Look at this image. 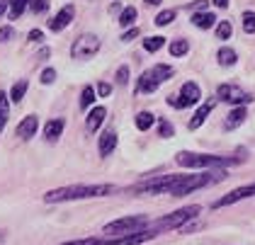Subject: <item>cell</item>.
I'll use <instances>...</instances> for the list:
<instances>
[{"instance_id":"29","label":"cell","mask_w":255,"mask_h":245,"mask_svg":"<svg viewBox=\"0 0 255 245\" xmlns=\"http://www.w3.org/2000/svg\"><path fill=\"white\" fill-rule=\"evenodd\" d=\"M231 32H234V24H231L229 19H221V22L216 24V39L226 41V39H231Z\"/></svg>"},{"instance_id":"9","label":"cell","mask_w":255,"mask_h":245,"mask_svg":"<svg viewBox=\"0 0 255 245\" xmlns=\"http://www.w3.org/2000/svg\"><path fill=\"white\" fill-rule=\"evenodd\" d=\"M73 17H76V5L68 2V5H63L59 12L49 19V29H51V32H61V29H66V27L73 22Z\"/></svg>"},{"instance_id":"22","label":"cell","mask_w":255,"mask_h":245,"mask_svg":"<svg viewBox=\"0 0 255 245\" xmlns=\"http://www.w3.org/2000/svg\"><path fill=\"white\" fill-rule=\"evenodd\" d=\"M7 119H10V97H7V93L0 90V133L5 131Z\"/></svg>"},{"instance_id":"21","label":"cell","mask_w":255,"mask_h":245,"mask_svg":"<svg viewBox=\"0 0 255 245\" xmlns=\"http://www.w3.org/2000/svg\"><path fill=\"white\" fill-rule=\"evenodd\" d=\"M95 100H98V93H95V88H93V85H85V88L80 90V102H78L80 110L85 112L88 107H93V105H95Z\"/></svg>"},{"instance_id":"5","label":"cell","mask_w":255,"mask_h":245,"mask_svg":"<svg viewBox=\"0 0 255 245\" xmlns=\"http://www.w3.org/2000/svg\"><path fill=\"white\" fill-rule=\"evenodd\" d=\"M202 100V90H199V85H197L195 80H187L182 88H180V95H170L165 102L170 105V107H175V110H187V107H192Z\"/></svg>"},{"instance_id":"4","label":"cell","mask_w":255,"mask_h":245,"mask_svg":"<svg viewBox=\"0 0 255 245\" xmlns=\"http://www.w3.org/2000/svg\"><path fill=\"white\" fill-rule=\"evenodd\" d=\"M148 216L143 214H134V216H122V219H115L110 224H105L102 233L107 238H119V236H131V233H138V231H146L148 228Z\"/></svg>"},{"instance_id":"13","label":"cell","mask_w":255,"mask_h":245,"mask_svg":"<svg viewBox=\"0 0 255 245\" xmlns=\"http://www.w3.org/2000/svg\"><path fill=\"white\" fill-rule=\"evenodd\" d=\"M63 129H66V119H61V117L49 119V122L44 124V138H46L49 143H56L61 138V133H63Z\"/></svg>"},{"instance_id":"2","label":"cell","mask_w":255,"mask_h":245,"mask_svg":"<svg viewBox=\"0 0 255 245\" xmlns=\"http://www.w3.org/2000/svg\"><path fill=\"white\" fill-rule=\"evenodd\" d=\"M117 192L115 185H68V187L49 189L44 194L46 204H61V202H80V199H98V197H110Z\"/></svg>"},{"instance_id":"43","label":"cell","mask_w":255,"mask_h":245,"mask_svg":"<svg viewBox=\"0 0 255 245\" xmlns=\"http://www.w3.org/2000/svg\"><path fill=\"white\" fill-rule=\"evenodd\" d=\"M7 12V0H0V17Z\"/></svg>"},{"instance_id":"36","label":"cell","mask_w":255,"mask_h":245,"mask_svg":"<svg viewBox=\"0 0 255 245\" xmlns=\"http://www.w3.org/2000/svg\"><path fill=\"white\" fill-rule=\"evenodd\" d=\"M187 7H190L192 12H204V10L209 7V0H195V2H190Z\"/></svg>"},{"instance_id":"11","label":"cell","mask_w":255,"mask_h":245,"mask_svg":"<svg viewBox=\"0 0 255 245\" xmlns=\"http://www.w3.org/2000/svg\"><path fill=\"white\" fill-rule=\"evenodd\" d=\"M214 107H216V100H209V102H204V105H199V110L195 112V117L187 122V129L190 131H195V129H199L204 122H207V117L214 112Z\"/></svg>"},{"instance_id":"37","label":"cell","mask_w":255,"mask_h":245,"mask_svg":"<svg viewBox=\"0 0 255 245\" xmlns=\"http://www.w3.org/2000/svg\"><path fill=\"white\" fill-rule=\"evenodd\" d=\"M12 37H15V29H12L10 24H7V27H0V44H2V41H10Z\"/></svg>"},{"instance_id":"42","label":"cell","mask_w":255,"mask_h":245,"mask_svg":"<svg viewBox=\"0 0 255 245\" xmlns=\"http://www.w3.org/2000/svg\"><path fill=\"white\" fill-rule=\"evenodd\" d=\"M214 2V7H219V10H226L229 7V0H212Z\"/></svg>"},{"instance_id":"38","label":"cell","mask_w":255,"mask_h":245,"mask_svg":"<svg viewBox=\"0 0 255 245\" xmlns=\"http://www.w3.org/2000/svg\"><path fill=\"white\" fill-rule=\"evenodd\" d=\"M95 93H98V97H110L112 95V85L110 83H98V90Z\"/></svg>"},{"instance_id":"30","label":"cell","mask_w":255,"mask_h":245,"mask_svg":"<svg viewBox=\"0 0 255 245\" xmlns=\"http://www.w3.org/2000/svg\"><path fill=\"white\" fill-rule=\"evenodd\" d=\"M175 17H177V10H163V12H158L156 15L153 22H156L158 27H165V24H170Z\"/></svg>"},{"instance_id":"27","label":"cell","mask_w":255,"mask_h":245,"mask_svg":"<svg viewBox=\"0 0 255 245\" xmlns=\"http://www.w3.org/2000/svg\"><path fill=\"white\" fill-rule=\"evenodd\" d=\"M168 51H170V56L173 58L185 56V54L190 51V41H187V39H175V41L170 44V49H168Z\"/></svg>"},{"instance_id":"7","label":"cell","mask_w":255,"mask_h":245,"mask_svg":"<svg viewBox=\"0 0 255 245\" xmlns=\"http://www.w3.org/2000/svg\"><path fill=\"white\" fill-rule=\"evenodd\" d=\"M100 46H102L100 37H95V34H80V37L73 41V46H71V56L78 58V61L93 58L100 51Z\"/></svg>"},{"instance_id":"35","label":"cell","mask_w":255,"mask_h":245,"mask_svg":"<svg viewBox=\"0 0 255 245\" xmlns=\"http://www.w3.org/2000/svg\"><path fill=\"white\" fill-rule=\"evenodd\" d=\"M117 83L119 85H127L129 83V66H119L117 68Z\"/></svg>"},{"instance_id":"33","label":"cell","mask_w":255,"mask_h":245,"mask_svg":"<svg viewBox=\"0 0 255 245\" xmlns=\"http://www.w3.org/2000/svg\"><path fill=\"white\" fill-rule=\"evenodd\" d=\"M27 10H32L34 15H44L49 10V0H29L27 2Z\"/></svg>"},{"instance_id":"20","label":"cell","mask_w":255,"mask_h":245,"mask_svg":"<svg viewBox=\"0 0 255 245\" xmlns=\"http://www.w3.org/2000/svg\"><path fill=\"white\" fill-rule=\"evenodd\" d=\"M61 245H115V238H98V236H90V238H78V241H66Z\"/></svg>"},{"instance_id":"12","label":"cell","mask_w":255,"mask_h":245,"mask_svg":"<svg viewBox=\"0 0 255 245\" xmlns=\"http://www.w3.org/2000/svg\"><path fill=\"white\" fill-rule=\"evenodd\" d=\"M105 117H107V110L100 105V107H93L90 112H88V117H85V131L88 133H95L105 124Z\"/></svg>"},{"instance_id":"1","label":"cell","mask_w":255,"mask_h":245,"mask_svg":"<svg viewBox=\"0 0 255 245\" xmlns=\"http://www.w3.org/2000/svg\"><path fill=\"white\" fill-rule=\"evenodd\" d=\"M243 160H246V148H238V155H214V153H190V151H180L175 155L177 165L187 170H219L236 165V163H243Z\"/></svg>"},{"instance_id":"24","label":"cell","mask_w":255,"mask_h":245,"mask_svg":"<svg viewBox=\"0 0 255 245\" xmlns=\"http://www.w3.org/2000/svg\"><path fill=\"white\" fill-rule=\"evenodd\" d=\"M136 17H138L136 7L129 5V7H124V10L119 12V24H122V27H134V24H136Z\"/></svg>"},{"instance_id":"32","label":"cell","mask_w":255,"mask_h":245,"mask_svg":"<svg viewBox=\"0 0 255 245\" xmlns=\"http://www.w3.org/2000/svg\"><path fill=\"white\" fill-rule=\"evenodd\" d=\"M158 136H160V138L175 136V129H173V124H170L168 119H158Z\"/></svg>"},{"instance_id":"23","label":"cell","mask_w":255,"mask_h":245,"mask_svg":"<svg viewBox=\"0 0 255 245\" xmlns=\"http://www.w3.org/2000/svg\"><path fill=\"white\" fill-rule=\"evenodd\" d=\"M216 61H219V66L229 68V66H234L236 61H238V54H236L234 49L224 46V49H219V51H216Z\"/></svg>"},{"instance_id":"14","label":"cell","mask_w":255,"mask_h":245,"mask_svg":"<svg viewBox=\"0 0 255 245\" xmlns=\"http://www.w3.org/2000/svg\"><path fill=\"white\" fill-rule=\"evenodd\" d=\"M160 88L156 80H153V76L148 73V71H143L141 76H138V80H136V88H134V93L136 95H153Z\"/></svg>"},{"instance_id":"41","label":"cell","mask_w":255,"mask_h":245,"mask_svg":"<svg viewBox=\"0 0 255 245\" xmlns=\"http://www.w3.org/2000/svg\"><path fill=\"white\" fill-rule=\"evenodd\" d=\"M49 56H51V49H49V46H44L39 54H37V58H39V61H44V58H49Z\"/></svg>"},{"instance_id":"31","label":"cell","mask_w":255,"mask_h":245,"mask_svg":"<svg viewBox=\"0 0 255 245\" xmlns=\"http://www.w3.org/2000/svg\"><path fill=\"white\" fill-rule=\"evenodd\" d=\"M241 19H243V32H246V34H255V12L253 10H246Z\"/></svg>"},{"instance_id":"15","label":"cell","mask_w":255,"mask_h":245,"mask_svg":"<svg viewBox=\"0 0 255 245\" xmlns=\"http://www.w3.org/2000/svg\"><path fill=\"white\" fill-rule=\"evenodd\" d=\"M115 148H117V133L115 131H102V136H100V141H98L100 155L107 158V155L115 153Z\"/></svg>"},{"instance_id":"6","label":"cell","mask_w":255,"mask_h":245,"mask_svg":"<svg viewBox=\"0 0 255 245\" xmlns=\"http://www.w3.org/2000/svg\"><path fill=\"white\" fill-rule=\"evenodd\" d=\"M216 97H219V102H226V105H231V107H246V105L253 102V95L246 93V90L238 88V85H231V83L219 85V88H216Z\"/></svg>"},{"instance_id":"3","label":"cell","mask_w":255,"mask_h":245,"mask_svg":"<svg viewBox=\"0 0 255 245\" xmlns=\"http://www.w3.org/2000/svg\"><path fill=\"white\" fill-rule=\"evenodd\" d=\"M199 211H202L199 204L182 207V209H177V211H173V214H165V216H160L156 221H151V224H148V231H153L156 236L165 233V231H177V228L187 226L190 221H195L197 216H199Z\"/></svg>"},{"instance_id":"25","label":"cell","mask_w":255,"mask_h":245,"mask_svg":"<svg viewBox=\"0 0 255 245\" xmlns=\"http://www.w3.org/2000/svg\"><path fill=\"white\" fill-rule=\"evenodd\" d=\"M134 122H136L138 131H148V129L156 124V117H153L151 112H138L136 117H134Z\"/></svg>"},{"instance_id":"34","label":"cell","mask_w":255,"mask_h":245,"mask_svg":"<svg viewBox=\"0 0 255 245\" xmlns=\"http://www.w3.org/2000/svg\"><path fill=\"white\" fill-rule=\"evenodd\" d=\"M39 80H41V85H51V83L56 80V71H54V68H44Z\"/></svg>"},{"instance_id":"26","label":"cell","mask_w":255,"mask_h":245,"mask_svg":"<svg viewBox=\"0 0 255 245\" xmlns=\"http://www.w3.org/2000/svg\"><path fill=\"white\" fill-rule=\"evenodd\" d=\"M27 2L29 0H7V15H10V19H20L22 12L27 10Z\"/></svg>"},{"instance_id":"18","label":"cell","mask_w":255,"mask_h":245,"mask_svg":"<svg viewBox=\"0 0 255 245\" xmlns=\"http://www.w3.org/2000/svg\"><path fill=\"white\" fill-rule=\"evenodd\" d=\"M216 22V15L214 12H192V24L195 27H199V29H209V27H214Z\"/></svg>"},{"instance_id":"28","label":"cell","mask_w":255,"mask_h":245,"mask_svg":"<svg viewBox=\"0 0 255 245\" xmlns=\"http://www.w3.org/2000/svg\"><path fill=\"white\" fill-rule=\"evenodd\" d=\"M165 46V37H148L143 39V49L148 51V54H156V51H160Z\"/></svg>"},{"instance_id":"8","label":"cell","mask_w":255,"mask_h":245,"mask_svg":"<svg viewBox=\"0 0 255 245\" xmlns=\"http://www.w3.org/2000/svg\"><path fill=\"white\" fill-rule=\"evenodd\" d=\"M251 197H255V182L253 185H243V187H238V189H234V192H229V194H224V197H219L214 204H212V209L231 207V204H236V202H241V199H251Z\"/></svg>"},{"instance_id":"10","label":"cell","mask_w":255,"mask_h":245,"mask_svg":"<svg viewBox=\"0 0 255 245\" xmlns=\"http://www.w3.org/2000/svg\"><path fill=\"white\" fill-rule=\"evenodd\" d=\"M37 129H39V117L37 114H29V117H24L20 124H17L15 133H17V138H22V141H29L37 133Z\"/></svg>"},{"instance_id":"39","label":"cell","mask_w":255,"mask_h":245,"mask_svg":"<svg viewBox=\"0 0 255 245\" xmlns=\"http://www.w3.org/2000/svg\"><path fill=\"white\" fill-rule=\"evenodd\" d=\"M27 39H29L32 44H41V41H44V32H41V29H32V32L27 34Z\"/></svg>"},{"instance_id":"17","label":"cell","mask_w":255,"mask_h":245,"mask_svg":"<svg viewBox=\"0 0 255 245\" xmlns=\"http://www.w3.org/2000/svg\"><path fill=\"white\" fill-rule=\"evenodd\" d=\"M148 73H151L153 80L160 85V83H165V80H170V78L175 76V68H173V66H168V63H156Z\"/></svg>"},{"instance_id":"16","label":"cell","mask_w":255,"mask_h":245,"mask_svg":"<svg viewBox=\"0 0 255 245\" xmlns=\"http://www.w3.org/2000/svg\"><path fill=\"white\" fill-rule=\"evenodd\" d=\"M246 117H248V110L246 107H234L229 117H226V122H224V129L226 131H231V129H238L243 122H246Z\"/></svg>"},{"instance_id":"44","label":"cell","mask_w":255,"mask_h":245,"mask_svg":"<svg viewBox=\"0 0 255 245\" xmlns=\"http://www.w3.org/2000/svg\"><path fill=\"white\" fill-rule=\"evenodd\" d=\"M146 2H148V5H160L163 0H146Z\"/></svg>"},{"instance_id":"19","label":"cell","mask_w":255,"mask_h":245,"mask_svg":"<svg viewBox=\"0 0 255 245\" xmlns=\"http://www.w3.org/2000/svg\"><path fill=\"white\" fill-rule=\"evenodd\" d=\"M27 90H29V80H17L15 85H12V90H10V102L12 105H20L22 100H24V95H27Z\"/></svg>"},{"instance_id":"40","label":"cell","mask_w":255,"mask_h":245,"mask_svg":"<svg viewBox=\"0 0 255 245\" xmlns=\"http://www.w3.org/2000/svg\"><path fill=\"white\" fill-rule=\"evenodd\" d=\"M141 32H138V27H129L124 34H122V41H131V39H136Z\"/></svg>"}]
</instances>
